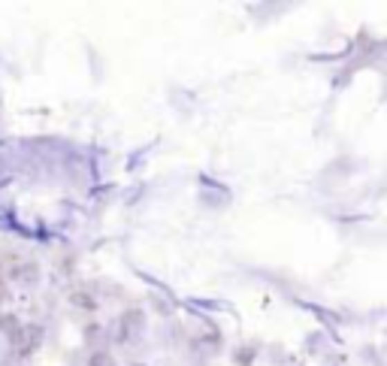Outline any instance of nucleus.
<instances>
[{"label":"nucleus","mask_w":387,"mask_h":366,"mask_svg":"<svg viewBox=\"0 0 387 366\" xmlns=\"http://www.w3.org/2000/svg\"><path fill=\"white\" fill-rule=\"evenodd\" d=\"M91 366H112V360H109V357H106V354H97L94 360H91Z\"/></svg>","instance_id":"f257e3e1"}]
</instances>
